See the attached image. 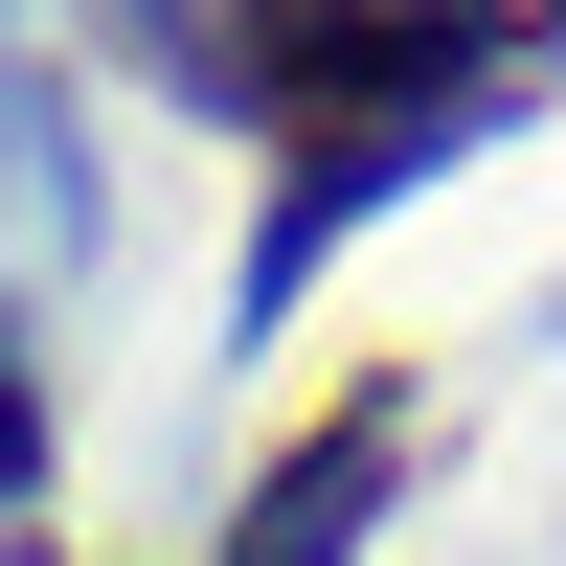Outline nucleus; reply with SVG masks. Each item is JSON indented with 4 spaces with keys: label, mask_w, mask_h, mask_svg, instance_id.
I'll return each mask as SVG.
<instances>
[{
    "label": "nucleus",
    "mask_w": 566,
    "mask_h": 566,
    "mask_svg": "<svg viewBox=\"0 0 566 566\" xmlns=\"http://www.w3.org/2000/svg\"><path fill=\"white\" fill-rule=\"evenodd\" d=\"M408 476V386H340V431H295L250 476V522H227V566H363V522H386Z\"/></svg>",
    "instance_id": "2"
},
{
    "label": "nucleus",
    "mask_w": 566,
    "mask_h": 566,
    "mask_svg": "<svg viewBox=\"0 0 566 566\" xmlns=\"http://www.w3.org/2000/svg\"><path fill=\"white\" fill-rule=\"evenodd\" d=\"M136 69L272 136V227H250V317H272L386 181H431L499 91L566 69V0H136Z\"/></svg>",
    "instance_id": "1"
}]
</instances>
